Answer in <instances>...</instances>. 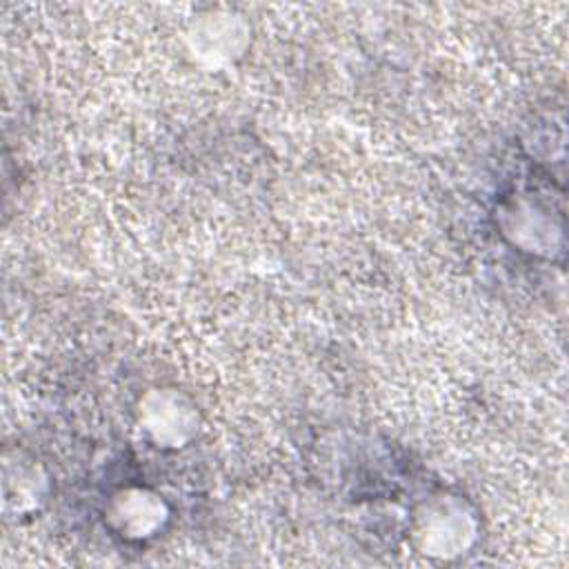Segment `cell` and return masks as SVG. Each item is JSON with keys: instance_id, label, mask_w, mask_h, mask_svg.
<instances>
[{"instance_id": "6", "label": "cell", "mask_w": 569, "mask_h": 569, "mask_svg": "<svg viewBox=\"0 0 569 569\" xmlns=\"http://www.w3.org/2000/svg\"><path fill=\"white\" fill-rule=\"evenodd\" d=\"M49 476L42 465L24 451L4 453L2 460V507L11 516H29L49 498Z\"/></svg>"}, {"instance_id": "2", "label": "cell", "mask_w": 569, "mask_h": 569, "mask_svg": "<svg viewBox=\"0 0 569 569\" xmlns=\"http://www.w3.org/2000/svg\"><path fill=\"white\" fill-rule=\"evenodd\" d=\"M136 425L144 440L160 451L189 447L202 427L196 400L176 385H153L136 402Z\"/></svg>"}, {"instance_id": "3", "label": "cell", "mask_w": 569, "mask_h": 569, "mask_svg": "<svg viewBox=\"0 0 569 569\" xmlns=\"http://www.w3.org/2000/svg\"><path fill=\"white\" fill-rule=\"evenodd\" d=\"M249 24L233 9H207L198 13L187 31L189 58L209 71L231 67L249 47Z\"/></svg>"}, {"instance_id": "5", "label": "cell", "mask_w": 569, "mask_h": 569, "mask_svg": "<svg viewBox=\"0 0 569 569\" xmlns=\"http://www.w3.org/2000/svg\"><path fill=\"white\" fill-rule=\"evenodd\" d=\"M498 222L502 236L525 253L553 258L556 251H562L560 218L536 198L507 200L498 211Z\"/></svg>"}, {"instance_id": "1", "label": "cell", "mask_w": 569, "mask_h": 569, "mask_svg": "<svg viewBox=\"0 0 569 569\" xmlns=\"http://www.w3.org/2000/svg\"><path fill=\"white\" fill-rule=\"evenodd\" d=\"M480 536L476 507L460 493L440 491L425 498L411 518V545L431 560L469 553Z\"/></svg>"}, {"instance_id": "4", "label": "cell", "mask_w": 569, "mask_h": 569, "mask_svg": "<svg viewBox=\"0 0 569 569\" xmlns=\"http://www.w3.org/2000/svg\"><path fill=\"white\" fill-rule=\"evenodd\" d=\"M171 518L164 496L144 485H127L111 493L104 507L107 527L127 542L156 538Z\"/></svg>"}]
</instances>
